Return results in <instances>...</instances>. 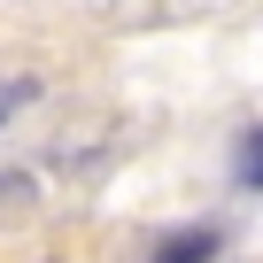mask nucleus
<instances>
[{"instance_id": "1", "label": "nucleus", "mask_w": 263, "mask_h": 263, "mask_svg": "<svg viewBox=\"0 0 263 263\" xmlns=\"http://www.w3.org/2000/svg\"><path fill=\"white\" fill-rule=\"evenodd\" d=\"M209 255H217V232H209V224H186V232H171L147 263H209Z\"/></svg>"}, {"instance_id": "2", "label": "nucleus", "mask_w": 263, "mask_h": 263, "mask_svg": "<svg viewBox=\"0 0 263 263\" xmlns=\"http://www.w3.org/2000/svg\"><path fill=\"white\" fill-rule=\"evenodd\" d=\"M31 93H39L31 78H0V124H8V116H24V108H31Z\"/></svg>"}, {"instance_id": "3", "label": "nucleus", "mask_w": 263, "mask_h": 263, "mask_svg": "<svg viewBox=\"0 0 263 263\" xmlns=\"http://www.w3.org/2000/svg\"><path fill=\"white\" fill-rule=\"evenodd\" d=\"M240 178H248V186H263V124L240 140Z\"/></svg>"}]
</instances>
